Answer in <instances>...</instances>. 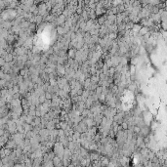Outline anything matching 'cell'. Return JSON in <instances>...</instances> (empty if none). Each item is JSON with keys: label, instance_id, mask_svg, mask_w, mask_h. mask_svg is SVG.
<instances>
[{"label": "cell", "instance_id": "1", "mask_svg": "<svg viewBox=\"0 0 167 167\" xmlns=\"http://www.w3.org/2000/svg\"><path fill=\"white\" fill-rule=\"evenodd\" d=\"M150 126H145V127H143L141 128V132H140V134H139V136H142L143 138H148L149 136V134H150Z\"/></svg>", "mask_w": 167, "mask_h": 167}, {"label": "cell", "instance_id": "2", "mask_svg": "<svg viewBox=\"0 0 167 167\" xmlns=\"http://www.w3.org/2000/svg\"><path fill=\"white\" fill-rule=\"evenodd\" d=\"M66 22H67V17L64 16L63 14L62 15H60V16H58V18L56 20V23L60 25V26H64L65 24H66Z\"/></svg>", "mask_w": 167, "mask_h": 167}, {"label": "cell", "instance_id": "3", "mask_svg": "<svg viewBox=\"0 0 167 167\" xmlns=\"http://www.w3.org/2000/svg\"><path fill=\"white\" fill-rule=\"evenodd\" d=\"M92 161L90 159V157H87V158H82L80 161V165L82 167H89L91 165Z\"/></svg>", "mask_w": 167, "mask_h": 167}, {"label": "cell", "instance_id": "4", "mask_svg": "<svg viewBox=\"0 0 167 167\" xmlns=\"http://www.w3.org/2000/svg\"><path fill=\"white\" fill-rule=\"evenodd\" d=\"M150 31V28L149 27H147V26H142V28H141V31L139 32V35L140 36H145L146 34H148V32Z\"/></svg>", "mask_w": 167, "mask_h": 167}, {"label": "cell", "instance_id": "5", "mask_svg": "<svg viewBox=\"0 0 167 167\" xmlns=\"http://www.w3.org/2000/svg\"><path fill=\"white\" fill-rule=\"evenodd\" d=\"M119 163H120V165L123 167H126L127 166V164H128V158L126 157V156H120V158H119Z\"/></svg>", "mask_w": 167, "mask_h": 167}, {"label": "cell", "instance_id": "6", "mask_svg": "<svg viewBox=\"0 0 167 167\" xmlns=\"http://www.w3.org/2000/svg\"><path fill=\"white\" fill-rule=\"evenodd\" d=\"M75 54H76V51L73 49V48H71V49H69L68 50V59H75Z\"/></svg>", "mask_w": 167, "mask_h": 167}, {"label": "cell", "instance_id": "7", "mask_svg": "<svg viewBox=\"0 0 167 167\" xmlns=\"http://www.w3.org/2000/svg\"><path fill=\"white\" fill-rule=\"evenodd\" d=\"M127 86H128V89H129L130 91H132V92H133V91H135V90H136L137 82H130Z\"/></svg>", "mask_w": 167, "mask_h": 167}, {"label": "cell", "instance_id": "8", "mask_svg": "<svg viewBox=\"0 0 167 167\" xmlns=\"http://www.w3.org/2000/svg\"><path fill=\"white\" fill-rule=\"evenodd\" d=\"M129 73H130V75H135V74H136V68H135V66H131Z\"/></svg>", "mask_w": 167, "mask_h": 167}, {"label": "cell", "instance_id": "9", "mask_svg": "<svg viewBox=\"0 0 167 167\" xmlns=\"http://www.w3.org/2000/svg\"><path fill=\"white\" fill-rule=\"evenodd\" d=\"M35 28H36V25H35V24H31V25H29V28H28V31H29L31 33H32L33 31H35Z\"/></svg>", "mask_w": 167, "mask_h": 167}, {"label": "cell", "instance_id": "10", "mask_svg": "<svg viewBox=\"0 0 167 167\" xmlns=\"http://www.w3.org/2000/svg\"><path fill=\"white\" fill-rule=\"evenodd\" d=\"M53 95H54V94H51V93H49V92H46L45 93L46 100H52L53 99Z\"/></svg>", "mask_w": 167, "mask_h": 167}, {"label": "cell", "instance_id": "11", "mask_svg": "<svg viewBox=\"0 0 167 167\" xmlns=\"http://www.w3.org/2000/svg\"><path fill=\"white\" fill-rule=\"evenodd\" d=\"M144 167H154L153 166V162L150 160L145 162V163H144Z\"/></svg>", "mask_w": 167, "mask_h": 167}, {"label": "cell", "instance_id": "12", "mask_svg": "<svg viewBox=\"0 0 167 167\" xmlns=\"http://www.w3.org/2000/svg\"><path fill=\"white\" fill-rule=\"evenodd\" d=\"M121 125H122V129L123 130H128V123H127V122H125V121H124Z\"/></svg>", "mask_w": 167, "mask_h": 167}]
</instances>
